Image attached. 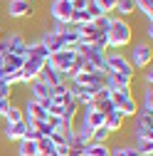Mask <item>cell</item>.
Segmentation results:
<instances>
[{"label": "cell", "instance_id": "7", "mask_svg": "<svg viewBox=\"0 0 153 156\" xmlns=\"http://www.w3.org/2000/svg\"><path fill=\"white\" fill-rule=\"evenodd\" d=\"M106 72H116V74H126V77L136 74V69L131 67L126 55H121V52H106Z\"/></svg>", "mask_w": 153, "mask_h": 156}, {"label": "cell", "instance_id": "18", "mask_svg": "<svg viewBox=\"0 0 153 156\" xmlns=\"http://www.w3.org/2000/svg\"><path fill=\"white\" fill-rule=\"evenodd\" d=\"M15 154L17 156H40V149H37V141L20 139V141L15 144Z\"/></svg>", "mask_w": 153, "mask_h": 156}, {"label": "cell", "instance_id": "20", "mask_svg": "<svg viewBox=\"0 0 153 156\" xmlns=\"http://www.w3.org/2000/svg\"><path fill=\"white\" fill-rule=\"evenodd\" d=\"M114 12H116L119 17H128L136 12V8H133V0H116V8H114Z\"/></svg>", "mask_w": 153, "mask_h": 156}, {"label": "cell", "instance_id": "10", "mask_svg": "<svg viewBox=\"0 0 153 156\" xmlns=\"http://www.w3.org/2000/svg\"><path fill=\"white\" fill-rule=\"evenodd\" d=\"M49 17H52V23H69L72 20V3L69 0H49Z\"/></svg>", "mask_w": 153, "mask_h": 156}, {"label": "cell", "instance_id": "4", "mask_svg": "<svg viewBox=\"0 0 153 156\" xmlns=\"http://www.w3.org/2000/svg\"><path fill=\"white\" fill-rule=\"evenodd\" d=\"M0 55H20V57H25V37H22L20 30L3 32V37H0Z\"/></svg>", "mask_w": 153, "mask_h": 156}, {"label": "cell", "instance_id": "13", "mask_svg": "<svg viewBox=\"0 0 153 156\" xmlns=\"http://www.w3.org/2000/svg\"><path fill=\"white\" fill-rule=\"evenodd\" d=\"M124 122H126V119H124V116H121L116 109H111V112L104 114V129H106L111 136H114V134H119V131L124 129Z\"/></svg>", "mask_w": 153, "mask_h": 156}, {"label": "cell", "instance_id": "24", "mask_svg": "<svg viewBox=\"0 0 153 156\" xmlns=\"http://www.w3.org/2000/svg\"><path fill=\"white\" fill-rule=\"evenodd\" d=\"M89 23H91V17H89L87 10H74V12H72L69 25H74V27H84V25H89Z\"/></svg>", "mask_w": 153, "mask_h": 156}, {"label": "cell", "instance_id": "29", "mask_svg": "<svg viewBox=\"0 0 153 156\" xmlns=\"http://www.w3.org/2000/svg\"><path fill=\"white\" fill-rule=\"evenodd\" d=\"M99 8L104 10V15H114V8H116V0H97Z\"/></svg>", "mask_w": 153, "mask_h": 156}, {"label": "cell", "instance_id": "28", "mask_svg": "<svg viewBox=\"0 0 153 156\" xmlns=\"http://www.w3.org/2000/svg\"><path fill=\"white\" fill-rule=\"evenodd\" d=\"M87 12H89V17H91V23H94V20H97V17H99V15H104V10L99 8V3H97V0H91V3L87 5Z\"/></svg>", "mask_w": 153, "mask_h": 156}, {"label": "cell", "instance_id": "19", "mask_svg": "<svg viewBox=\"0 0 153 156\" xmlns=\"http://www.w3.org/2000/svg\"><path fill=\"white\" fill-rule=\"evenodd\" d=\"M82 156H111V146L109 144H94V141H89L84 146Z\"/></svg>", "mask_w": 153, "mask_h": 156}, {"label": "cell", "instance_id": "35", "mask_svg": "<svg viewBox=\"0 0 153 156\" xmlns=\"http://www.w3.org/2000/svg\"><path fill=\"white\" fill-rule=\"evenodd\" d=\"M3 32H5V30H3V27H0V37H3Z\"/></svg>", "mask_w": 153, "mask_h": 156}, {"label": "cell", "instance_id": "21", "mask_svg": "<svg viewBox=\"0 0 153 156\" xmlns=\"http://www.w3.org/2000/svg\"><path fill=\"white\" fill-rule=\"evenodd\" d=\"M133 8L143 15V20H153V0H133Z\"/></svg>", "mask_w": 153, "mask_h": 156}, {"label": "cell", "instance_id": "3", "mask_svg": "<svg viewBox=\"0 0 153 156\" xmlns=\"http://www.w3.org/2000/svg\"><path fill=\"white\" fill-rule=\"evenodd\" d=\"M126 60L131 62L133 69H146V67H151V62H153V45H151L148 40H138V42H133Z\"/></svg>", "mask_w": 153, "mask_h": 156}, {"label": "cell", "instance_id": "36", "mask_svg": "<svg viewBox=\"0 0 153 156\" xmlns=\"http://www.w3.org/2000/svg\"><path fill=\"white\" fill-rule=\"evenodd\" d=\"M69 3H72V0H69Z\"/></svg>", "mask_w": 153, "mask_h": 156}, {"label": "cell", "instance_id": "34", "mask_svg": "<svg viewBox=\"0 0 153 156\" xmlns=\"http://www.w3.org/2000/svg\"><path fill=\"white\" fill-rule=\"evenodd\" d=\"M30 3H32V5H35V3H40V0H30Z\"/></svg>", "mask_w": 153, "mask_h": 156}, {"label": "cell", "instance_id": "6", "mask_svg": "<svg viewBox=\"0 0 153 156\" xmlns=\"http://www.w3.org/2000/svg\"><path fill=\"white\" fill-rule=\"evenodd\" d=\"M133 119V139H153V114L138 109Z\"/></svg>", "mask_w": 153, "mask_h": 156}, {"label": "cell", "instance_id": "12", "mask_svg": "<svg viewBox=\"0 0 153 156\" xmlns=\"http://www.w3.org/2000/svg\"><path fill=\"white\" fill-rule=\"evenodd\" d=\"M0 131H3V139H5L8 144H17L20 139H25L27 124H25V119H22V122H17V124H5Z\"/></svg>", "mask_w": 153, "mask_h": 156}, {"label": "cell", "instance_id": "5", "mask_svg": "<svg viewBox=\"0 0 153 156\" xmlns=\"http://www.w3.org/2000/svg\"><path fill=\"white\" fill-rule=\"evenodd\" d=\"M74 60H76V50H67V47H64V50H59V52H54V55L47 57V67L62 72V74L67 77V72L72 69Z\"/></svg>", "mask_w": 153, "mask_h": 156}, {"label": "cell", "instance_id": "14", "mask_svg": "<svg viewBox=\"0 0 153 156\" xmlns=\"http://www.w3.org/2000/svg\"><path fill=\"white\" fill-rule=\"evenodd\" d=\"M106 74V89H128L133 84V77L116 74V72H104Z\"/></svg>", "mask_w": 153, "mask_h": 156}, {"label": "cell", "instance_id": "32", "mask_svg": "<svg viewBox=\"0 0 153 156\" xmlns=\"http://www.w3.org/2000/svg\"><path fill=\"white\" fill-rule=\"evenodd\" d=\"M89 3H91V0H72V8L74 10H87Z\"/></svg>", "mask_w": 153, "mask_h": 156}, {"label": "cell", "instance_id": "2", "mask_svg": "<svg viewBox=\"0 0 153 156\" xmlns=\"http://www.w3.org/2000/svg\"><path fill=\"white\" fill-rule=\"evenodd\" d=\"M109 102L111 107L116 109L124 119H128V116H136L138 112V99L133 97V89H109Z\"/></svg>", "mask_w": 153, "mask_h": 156}, {"label": "cell", "instance_id": "27", "mask_svg": "<svg viewBox=\"0 0 153 156\" xmlns=\"http://www.w3.org/2000/svg\"><path fill=\"white\" fill-rule=\"evenodd\" d=\"M91 25L97 27L99 32H106V30H109V25H111V15H99V17H97V20H94Z\"/></svg>", "mask_w": 153, "mask_h": 156}, {"label": "cell", "instance_id": "30", "mask_svg": "<svg viewBox=\"0 0 153 156\" xmlns=\"http://www.w3.org/2000/svg\"><path fill=\"white\" fill-rule=\"evenodd\" d=\"M143 40H153V20H143Z\"/></svg>", "mask_w": 153, "mask_h": 156}, {"label": "cell", "instance_id": "33", "mask_svg": "<svg viewBox=\"0 0 153 156\" xmlns=\"http://www.w3.org/2000/svg\"><path fill=\"white\" fill-rule=\"evenodd\" d=\"M82 151H84V146H69L67 156H82Z\"/></svg>", "mask_w": 153, "mask_h": 156}, {"label": "cell", "instance_id": "8", "mask_svg": "<svg viewBox=\"0 0 153 156\" xmlns=\"http://www.w3.org/2000/svg\"><path fill=\"white\" fill-rule=\"evenodd\" d=\"M5 15L10 20H22L35 15V5L30 0H5Z\"/></svg>", "mask_w": 153, "mask_h": 156}, {"label": "cell", "instance_id": "16", "mask_svg": "<svg viewBox=\"0 0 153 156\" xmlns=\"http://www.w3.org/2000/svg\"><path fill=\"white\" fill-rule=\"evenodd\" d=\"M25 57H37V60H47L49 52L40 40H25Z\"/></svg>", "mask_w": 153, "mask_h": 156}, {"label": "cell", "instance_id": "31", "mask_svg": "<svg viewBox=\"0 0 153 156\" xmlns=\"http://www.w3.org/2000/svg\"><path fill=\"white\" fill-rule=\"evenodd\" d=\"M141 82H143V87H151V84H153V69H151V67H146V69H143Z\"/></svg>", "mask_w": 153, "mask_h": 156}, {"label": "cell", "instance_id": "22", "mask_svg": "<svg viewBox=\"0 0 153 156\" xmlns=\"http://www.w3.org/2000/svg\"><path fill=\"white\" fill-rule=\"evenodd\" d=\"M138 109H141V112H151V114H153V89H151V87H143V89H141V102H138Z\"/></svg>", "mask_w": 153, "mask_h": 156}, {"label": "cell", "instance_id": "11", "mask_svg": "<svg viewBox=\"0 0 153 156\" xmlns=\"http://www.w3.org/2000/svg\"><path fill=\"white\" fill-rule=\"evenodd\" d=\"M45 47H47V52L49 55H54V52H59V50H64V42H62V37H59V32H54L52 27H47L40 37H37Z\"/></svg>", "mask_w": 153, "mask_h": 156}, {"label": "cell", "instance_id": "23", "mask_svg": "<svg viewBox=\"0 0 153 156\" xmlns=\"http://www.w3.org/2000/svg\"><path fill=\"white\" fill-rule=\"evenodd\" d=\"M133 149L141 156H153V139H133Z\"/></svg>", "mask_w": 153, "mask_h": 156}, {"label": "cell", "instance_id": "15", "mask_svg": "<svg viewBox=\"0 0 153 156\" xmlns=\"http://www.w3.org/2000/svg\"><path fill=\"white\" fill-rule=\"evenodd\" d=\"M40 80L52 89V87H57V84H64V82H67V77H64L62 72H57V69H52V67L45 65V69L40 72Z\"/></svg>", "mask_w": 153, "mask_h": 156}, {"label": "cell", "instance_id": "17", "mask_svg": "<svg viewBox=\"0 0 153 156\" xmlns=\"http://www.w3.org/2000/svg\"><path fill=\"white\" fill-rule=\"evenodd\" d=\"M0 119H3L5 124H17V122H22V107L17 104V102H10L8 109L0 114Z\"/></svg>", "mask_w": 153, "mask_h": 156}, {"label": "cell", "instance_id": "1", "mask_svg": "<svg viewBox=\"0 0 153 156\" xmlns=\"http://www.w3.org/2000/svg\"><path fill=\"white\" fill-rule=\"evenodd\" d=\"M104 35H106L109 50L116 52V50H124V47H128L133 42V25H131V20H126V17L111 15V25H109V30Z\"/></svg>", "mask_w": 153, "mask_h": 156}, {"label": "cell", "instance_id": "9", "mask_svg": "<svg viewBox=\"0 0 153 156\" xmlns=\"http://www.w3.org/2000/svg\"><path fill=\"white\" fill-rule=\"evenodd\" d=\"M27 87V97L30 99H35V102H40V107H45V109H49L52 107V99H49V87L40 80V77H37V80H32L30 84H25Z\"/></svg>", "mask_w": 153, "mask_h": 156}, {"label": "cell", "instance_id": "26", "mask_svg": "<svg viewBox=\"0 0 153 156\" xmlns=\"http://www.w3.org/2000/svg\"><path fill=\"white\" fill-rule=\"evenodd\" d=\"M109 139H111V134H109L104 126H99V129L91 131V141H94V144H109Z\"/></svg>", "mask_w": 153, "mask_h": 156}, {"label": "cell", "instance_id": "25", "mask_svg": "<svg viewBox=\"0 0 153 156\" xmlns=\"http://www.w3.org/2000/svg\"><path fill=\"white\" fill-rule=\"evenodd\" d=\"M111 156H141L133 144H119V146H111Z\"/></svg>", "mask_w": 153, "mask_h": 156}]
</instances>
